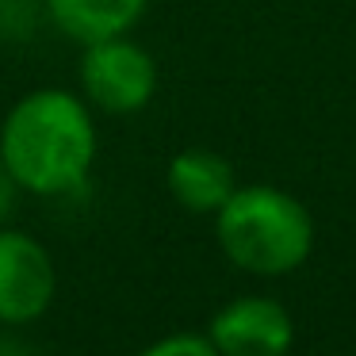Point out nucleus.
I'll return each mask as SVG.
<instances>
[{
    "label": "nucleus",
    "instance_id": "1",
    "mask_svg": "<svg viewBox=\"0 0 356 356\" xmlns=\"http://www.w3.org/2000/svg\"><path fill=\"white\" fill-rule=\"evenodd\" d=\"M96 149L92 108L70 88H35L19 96L0 127V157L19 192L42 200L81 192L92 177Z\"/></svg>",
    "mask_w": 356,
    "mask_h": 356
},
{
    "label": "nucleus",
    "instance_id": "2",
    "mask_svg": "<svg viewBox=\"0 0 356 356\" xmlns=\"http://www.w3.org/2000/svg\"><path fill=\"white\" fill-rule=\"evenodd\" d=\"M222 257L249 276H287L314 249V218L276 184H238L215 211Z\"/></svg>",
    "mask_w": 356,
    "mask_h": 356
},
{
    "label": "nucleus",
    "instance_id": "3",
    "mask_svg": "<svg viewBox=\"0 0 356 356\" xmlns=\"http://www.w3.org/2000/svg\"><path fill=\"white\" fill-rule=\"evenodd\" d=\"M157 92V62L127 35L81 47V96L92 111L134 115Z\"/></svg>",
    "mask_w": 356,
    "mask_h": 356
},
{
    "label": "nucleus",
    "instance_id": "4",
    "mask_svg": "<svg viewBox=\"0 0 356 356\" xmlns=\"http://www.w3.org/2000/svg\"><path fill=\"white\" fill-rule=\"evenodd\" d=\"M58 268L50 249L24 230L0 226V325H31L50 310Z\"/></svg>",
    "mask_w": 356,
    "mask_h": 356
},
{
    "label": "nucleus",
    "instance_id": "5",
    "mask_svg": "<svg viewBox=\"0 0 356 356\" xmlns=\"http://www.w3.org/2000/svg\"><path fill=\"white\" fill-rule=\"evenodd\" d=\"M207 337L218 356H287L295 345V322L272 295H238L215 310Z\"/></svg>",
    "mask_w": 356,
    "mask_h": 356
},
{
    "label": "nucleus",
    "instance_id": "6",
    "mask_svg": "<svg viewBox=\"0 0 356 356\" xmlns=\"http://www.w3.org/2000/svg\"><path fill=\"white\" fill-rule=\"evenodd\" d=\"M165 184H169V195L192 215H215L226 200L238 188V177H234L230 161L215 149H180L169 161V172H165Z\"/></svg>",
    "mask_w": 356,
    "mask_h": 356
},
{
    "label": "nucleus",
    "instance_id": "7",
    "mask_svg": "<svg viewBox=\"0 0 356 356\" xmlns=\"http://www.w3.org/2000/svg\"><path fill=\"white\" fill-rule=\"evenodd\" d=\"M50 24L77 47L131 35L146 16L149 0H42Z\"/></svg>",
    "mask_w": 356,
    "mask_h": 356
},
{
    "label": "nucleus",
    "instance_id": "8",
    "mask_svg": "<svg viewBox=\"0 0 356 356\" xmlns=\"http://www.w3.org/2000/svg\"><path fill=\"white\" fill-rule=\"evenodd\" d=\"M138 356H218V348L211 345L207 333H169L146 345Z\"/></svg>",
    "mask_w": 356,
    "mask_h": 356
},
{
    "label": "nucleus",
    "instance_id": "9",
    "mask_svg": "<svg viewBox=\"0 0 356 356\" xmlns=\"http://www.w3.org/2000/svg\"><path fill=\"white\" fill-rule=\"evenodd\" d=\"M16 200H19V184H16V177L8 172L4 157H0V226L12 218V211H16Z\"/></svg>",
    "mask_w": 356,
    "mask_h": 356
},
{
    "label": "nucleus",
    "instance_id": "10",
    "mask_svg": "<svg viewBox=\"0 0 356 356\" xmlns=\"http://www.w3.org/2000/svg\"><path fill=\"white\" fill-rule=\"evenodd\" d=\"M0 356H35V353L24 345V341L8 337V333H0Z\"/></svg>",
    "mask_w": 356,
    "mask_h": 356
}]
</instances>
